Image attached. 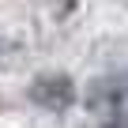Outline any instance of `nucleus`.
<instances>
[{
    "instance_id": "nucleus-2",
    "label": "nucleus",
    "mask_w": 128,
    "mask_h": 128,
    "mask_svg": "<svg viewBox=\"0 0 128 128\" xmlns=\"http://www.w3.org/2000/svg\"><path fill=\"white\" fill-rule=\"evenodd\" d=\"M72 4H76V0H60V8H72Z\"/></svg>"
},
{
    "instance_id": "nucleus-1",
    "label": "nucleus",
    "mask_w": 128,
    "mask_h": 128,
    "mask_svg": "<svg viewBox=\"0 0 128 128\" xmlns=\"http://www.w3.org/2000/svg\"><path fill=\"white\" fill-rule=\"evenodd\" d=\"M30 98L42 109H68L76 102V87H72L68 76H38L34 87H30Z\"/></svg>"
},
{
    "instance_id": "nucleus-3",
    "label": "nucleus",
    "mask_w": 128,
    "mask_h": 128,
    "mask_svg": "<svg viewBox=\"0 0 128 128\" xmlns=\"http://www.w3.org/2000/svg\"><path fill=\"white\" fill-rule=\"evenodd\" d=\"M0 53H4V42H0Z\"/></svg>"
}]
</instances>
